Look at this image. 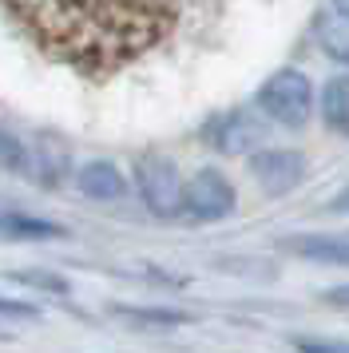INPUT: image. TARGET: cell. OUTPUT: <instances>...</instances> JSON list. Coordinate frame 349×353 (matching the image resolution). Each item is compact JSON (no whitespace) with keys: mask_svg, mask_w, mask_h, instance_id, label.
Here are the masks:
<instances>
[{"mask_svg":"<svg viewBox=\"0 0 349 353\" xmlns=\"http://www.w3.org/2000/svg\"><path fill=\"white\" fill-rule=\"evenodd\" d=\"M321 123L349 139V76H333L321 88Z\"/></svg>","mask_w":349,"mask_h":353,"instance_id":"11","label":"cell"},{"mask_svg":"<svg viewBox=\"0 0 349 353\" xmlns=\"http://www.w3.org/2000/svg\"><path fill=\"white\" fill-rule=\"evenodd\" d=\"M282 250L306 258V262L349 266V234H294V239H282Z\"/></svg>","mask_w":349,"mask_h":353,"instance_id":"8","label":"cell"},{"mask_svg":"<svg viewBox=\"0 0 349 353\" xmlns=\"http://www.w3.org/2000/svg\"><path fill=\"white\" fill-rule=\"evenodd\" d=\"M68 163H72V151L52 131H40L36 143H28V179H36L40 187H60Z\"/></svg>","mask_w":349,"mask_h":353,"instance_id":"7","label":"cell"},{"mask_svg":"<svg viewBox=\"0 0 349 353\" xmlns=\"http://www.w3.org/2000/svg\"><path fill=\"white\" fill-rule=\"evenodd\" d=\"M317 44L326 56H333L337 64H349V20L337 17V20H321L317 24Z\"/></svg>","mask_w":349,"mask_h":353,"instance_id":"13","label":"cell"},{"mask_svg":"<svg viewBox=\"0 0 349 353\" xmlns=\"http://www.w3.org/2000/svg\"><path fill=\"white\" fill-rule=\"evenodd\" d=\"M321 302L326 305H337V310H349V286H333L321 294Z\"/></svg>","mask_w":349,"mask_h":353,"instance_id":"18","label":"cell"},{"mask_svg":"<svg viewBox=\"0 0 349 353\" xmlns=\"http://www.w3.org/2000/svg\"><path fill=\"white\" fill-rule=\"evenodd\" d=\"M235 187L215 167H203L183 183V219H190V223H219L226 214H235Z\"/></svg>","mask_w":349,"mask_h":353,"instance_id":"4","label":"cell"},{"mask_svg":"<svg viewBox=\"0 0 349 353\" xmlns=\"http://www.w3.org/2000/svg\"><path fill=\"white\" fill-rule=\"evenodd\" d=\"M250 175L270 199L290 194L294 187H301V179H306V155H301V151H278V147H270V151H250Z\"/></svg>","mask_w":349,"mask_h":353,"instance_id":"6","label":"cell"},{"mask_svg":"<svg viewBox=\"0 0 349 353\" xmlns=\"http://www.w3.org/2000/svg\"><path fill=\"white\" fill-rule=\"evenodd\" d=\"M258 112L282 123V128H306L314 115V83L298 68H282L274 72L262 88H258Z\"/></svg>","mask_w":349,"mask_h":353,"instance_id":"2","label":"cell"},{"mask_svg":"<svg viewBox=\"0 0 349 353\" xmlns=\"http://www.w3.org/2000/svg\"><path fill=\"white\" fill-rule=\"evenodd\" d=\"M298 350L301 353H349V345H341V341H310V337H301Z\"/></svg>","mask_w":349,"mask_h":353,"instance_id":"15","label":"cell"},{"mask_svg":"<svg viewBox=\"0 0 349 353\" xmlns=\"http://www.w3.org/2000/svg\"><path fill=\"white\" fill-rule=\"evenodd\" d=\"M0 314H8V318H36L40 310L32 302H12V298H0Z\"/></svg>","mask_w":349,"mask_h":353,"instance_id":"16","label":"cell"},{"mask_svg":"<svg viewBox=\"0 0 349 353\" xmlns=\"http://www.w3.org/2000/svg\"><path fill=\"white\" fill-rule=\"evenodd\" d=\"M76 187L79 194H88V199H99V203H115V199H123L127 194V179L123 171L108 159H95V163H83L76 175Z\"/></svg>","mask_w":349,"mask_h":353,"instance_id":"9","label":"cell"},{"mask_svg":"<svg viewBox=\"0 0 349 353\" xmlns=\"http://www.w3.org/2000/svg\"><path fill=\"white\" fill-rule=\"evenodd\" d=\"M330 210H337V214H349V187L341 194H337V199H333L330 203Z\"/></svg>","mask_w":349,"mask_h":353,"instance_id":"19","label":"cell"},{"mask_svg":"<svg viewBox=\"0 0 349 353\" xmlns=\"http://www.w3.org/2000/svg\"><path fill=\"white\" fill-rule=\"evenodd\" d=\"M135 187H139L143 207L159 219L183 214V179L167 155H139L135 159Z\"/></svg>","mask_w":349,"mask_h":353,"instance_id":"3","label":"cell"},{"mask_svg":"<svg viewBox=\"0 0 349 353\" xmlns=\"http://www.w3.org/2000/svg\"><path fill=\"white\" fill-rule=\"evenodd\" d=\"M266 119L250 108H235V112L219 115L206 123V143L215 147L219 155H250L258 147L266 143Z\"/></svg>","mask_w":349,"mask_h":353,"instance_id":"5","label":"cell"},{"mask_svg":"<svg viewBox=\"0 0 349 353\" xmlns=\"http://www.w3.org/2000/svg\"><path fill=\"white\" fill-rule=\"evenodd\" d=\"M0 167L12 175H28V143H20L12 131H0Z\"/></svg>","mask_w":349,"mask_h":353,"instance_id":"14","label":"cell"},{"mask_svg":"<svg viewBox=\"0 0 349 353\" xmlns=\"http://www.w3.org/2000/svg\"><path fill=\"white\" fill-rule=\"evenodd\" d=\"M16 278H20V282H28V286H48V290H56V294H63V290H68L60 278H52V274H40V270H36V274L24 270V274H16Z\"/></svg>","mask_w":349,"mask_h":353,"instance_id":"17","label":"cell"},{"mask_svg":"<svg viewBox=\"0 0 349 353\" xmlns=\"http://www.w3.org/2000/svg\"><path fill=\"white\" fill-rule=\"evenodd\" d=\"M333 8H337V17L349 20V0H333Z\"/></svg>","mask_w":349,"mask_h":353,"instance_id":"20","label":"cell"},{"mask_svg":"<svg viewBox=\"0 0 349 353\" xmlns=\"http://www.w3.org/2000/svg\"><path fill=\"white\" fill-rule=\"evenodd\" d=\"M68 230L60 223H48V219H36V214H24V210H4L0 214V239L8 242H48V239H63Z\"/></svg>","mask_w":349,"mask_h":353,"instance_id":"10","label":"cell"},{"mask_svg":"<svg viewBox=\"0 0 349 353\" xmlns=\"http://www.w3.org/2000/svg\"><path fill=\"white\" fill-rule=\"evenodd\" d=\"M115 318L131 321L139 330H171V325H187L190 314H183V310H163V305H115Z\"/></svg>","mask_w":349,"mask_h":353,"instance_id":"12","label":"cell"},{"mask_svg":"<svg viewBox=\"0 0 349 353\" xmlns=\"http://www.w3.org/2000/svg\"><path fill=\"white\" fill-rule=\"evenodd\" d=\"M44 60L103 80L179 32L190 0H0Z\"/></svg>","mask_w":349,"mask_h":353,"instance_id":"1","label":"cell"}]
</instances>
